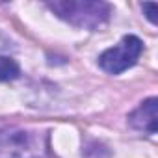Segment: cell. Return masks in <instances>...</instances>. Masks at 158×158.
Returning <instances> with one entry per match:
<instances>
[{
  "label": "cell",
  "mask_w": 158,
  "mask_h": 158,
  "mask_svg": "<svg viewBox=\"0 0 158 158\" xmlns=\"http://www.w3.org/2000/svg\"><path fill=\"white\" fill-rule=\"evenodd\" d=\"M0 158H52L48 136L0 121Z\"/></svg>",
  "instance_id": "6da1fadb"
},
{
  "label": "cell",
  "mask_w": 158,
  "mask_h": 158,
  "mask_svg": "<svg viewBox=\"0 0 158 158\" xmlns=\"http://www.w3.org/2000/svg\"><path fill=\"white\" fill-rule=\"evenodd\" d=\"M47 6L61 21L82 30H99L112 15V6L102 0H54Z\"/></svg>",
  "instance_id": "7a4b0ae2"
},
{
  "label": "cell",
  "mask_w": 158,
  "mask_h": 158,
  "mask_svg": "<svg viewBox=\"0 0 158 158\" xmlns=\"http://www.w3.org/2000/svg\"><path fill=\"white\" fill-rule=\"evenodd\" d=\"M143 52V41L136 35H125L115 47L106 48L99 56V65L108 74H121L134 67Z\"/></svg>",
  "instance_id": "3957f363"
},
{
  "label": "cell",
  "mask_w": 158,
  "mask_h": 158,
  "mask_svg": "<svg viewBox=\"0 0 158 158\" xmlns=\"http://www.w3.org/2000/svg\"><path fill=\"white\" fill-rule=\"evenodd\" d=\"M156 108H158V99L151 97L143 101L136 110L128 114V125L143 134H156L158 123H156Z\"/></svg>",
  "instance_id": "277c9868"
},
{
  "label": "cell",
  "mask_w": 158,
  "mask_h": 158,
  "mask_svg": "<svg viewBox=\"0 0 158 158\" xmlns=\"http://www.w3.org/2000/svg\"><path fill=\"white\" fill-rule=\"evenodd\" d=\"M21 76L19 63L10 56H0V82H13Z\"/></svg>",
  "instance_id": "5b68a950"
},
{
  "label": "cell",
  "mask_w": 158,
  "mask_h": 158,
  "mask_svg": "<svg viewBox=\"0 0 158 158\" xmlns=\"http://www.w3.org/2000/svg\"><path fill=\"white\" fill-rule=\"evenodd\" d=\"M141 10L147 13L145 17L152 23V24H156V13H158V6L156 4H152V2H149V4H143L141 6Z\"/></svg>",
  "instance_id": "8992f818"
}]
</instances>
